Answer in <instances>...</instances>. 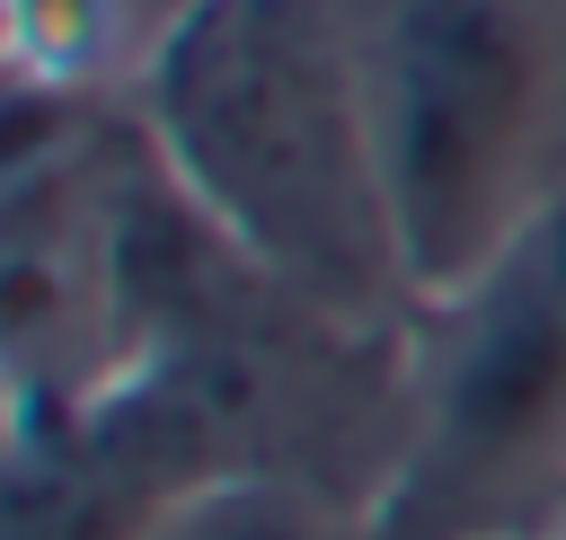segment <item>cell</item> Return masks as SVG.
<instances>
[{
    "label": "cell",
    "instance_id": "52a82bcc",
    "mask_svg": "<svg viewBox=\"0 0 566 540\" xmlns=\"http://www.w3.org/2000/svg\"><path fill=\"white\" fill-rule=\"evenodd\" d=\"M557 531H566V522H557Z\"/></svg>",
    "mask_w": 566,
    "mask_h": 540
},
{
    "label": "cell",
    "instance_id": "277c9868",
    "mask_svg": "<svg viewBox=\"0 0 566 540\" xmlns=\"http://www.w3.org/2000/svg\"><path fill=\"white\" fill-rule=\"evenodd\" d=\"M150 540H336V496L274 478V469H221L203 487H186Z\"/></svg>",
    "mask_w": 566,
    "mask_h": 540
},
{
    "label": "cell",
    "instance_id": "3957f363",
    "mask_svg": "<svg viewBox=\"0 0 566 540\" xmlns=\"http://www.w3.org/2000/svg\"><path fill=\"white\" fill-rule=\"evenodd\" d=\"M566 522V186L486 274L424 301L363 540H539Z\"/></svg>",
    "mask_w": 566,
    "mask_h": 540
},
{
    "label": "cell",
    "instance_id": "6da1fadb",
    "mask_svg": "<svg viewBox=\"0 0 566 540\" xmlns=\"http://www.w3.org/2000/svg\"><path fill=\"white\" fill-rule=\"evenodd\" d=\"M142 142L292 301L345 328L416 310L371 168L345 0H186L142 62Z\"/></svg>",
    "mask_w": 566,
    "mask_h": 540
},
{
    "label": "cell",
    "instance_id": "7a4b0ae2",
    "mask_svg": "<svg viewBox=\"0 0 566 540\" xmlns=\"http://www.w3.org/2000/svg\"><path fill=\"white\" fill-rule=\"evenodd\" d=\"M407 301H442L557 195V44L539 0H345Z\"/></svg>",
    "mask_w": 566,
    "mask_h": 540
},
{
    "label": "cell",
    "instance_id": "8992f818",
    "mask_svg": "<svg viewBox=\"0 0 566 540\" xmlns=\"http://www.w3.org/2000/svg\"><path fill=\"white\" fill-rule=\"evenodd\" d=\"M539 540H566V531H539Z\"/></svg>",
    "mask_w": 566,
    "mask_h": 540
},
{
    "label": "cell",
    "instance_id": "5b68a950",
    "mask_svg": "<svg viewBox=\"0 0 566 540\" xmlns=\"http://www.w3.org/2000/svg\"><path fill=\"white\" fill-rule=\"evenodd\" d=\"M9 425H18V390L0 381V434H9Z\"/></svg>",
    "mask_w": 566,
    "mask_h": 540
}]
</instances>
